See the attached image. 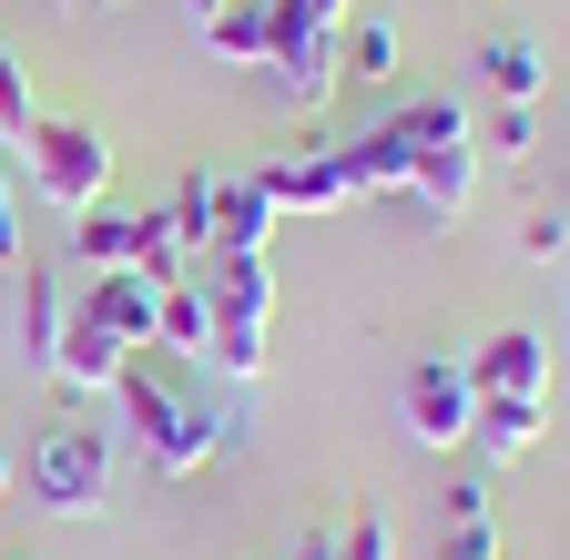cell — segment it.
Masks as SVG:
<instances>
[{"mask_svg": "<svg viewBox=\"0 0 570 560\" xmlns=\"http://www.w3.org/2000/svg\"><path fill=\"white\" fill-rule=\"evenodd\" d=\"M112 397H122V429H132V449H142L154 479H194L214 449H235V429H245L225 377H214L204 357H174V346H132Z\"/></svg>", "mask_w": 570, "mask_h": 560, "instance_id": "6da1fadb", "label": "cell"}, {"mask_svg": "<svg viewBox=\"0 0 570 560\" xmlns=\"http://www.w3.org/2000/svg\"><path fill=\"white\" fill-rule=\"evenodd\" d=\"M154 306H164L154 275H132V265H122V275H92V286L61 306L51 377H61V387H102V397H112L122 357H132V346H154Z\"/></svg>", "mask_w": 570, "mask_h": 560, "instance_id": "7a4b0ae2", "label": "cell"}, {"mask_svg": "<svg viewBox=\"0 0 570 560\" xmlns=\"http://www.w3.org/2000/svg\"><path fill=\"white\" fill-rule=\"evenodd\" d=\"M194 286L214 306V377L225 387H255L265 377V316H275V265L265 255H204L194 265Z\"/></svg>", "mask_w": 570, "mask_h": 560, "instance_id": "3957f363", "label": "cell"}, {"mask_svg": "<svg viewBox=\"0 0 570 560\" xmlns=\"http://www.w3.org/2000/svg\"><path fill=\"white\" fill-rule=\"evenodd\" d=\"M31 500L51 510V520H92L102 500H112V439L92 429V417H51V429L31 439Z\"/></svg>", "mask_w": 570, "mask_h": 560, "instance_id": "277c9868", "label": "cell"}, {"mask_svg": "<svg viewBox=\"0 0 570 560\" xmlns=\"http://www.w3.org/2000/svg\"><path fill=\"white\" fill-rule=\"evenodd\" d=\"M336 31L346 21H326L316 0H265V72L285 82L296 112H326V92H336Z\"/></svg>", "mask_w": 570, "mask_h": 560, "instance_id": "5b68a950", "label": "cell"}, {"mask_svg": "<svg viewBox=\"0 0 570 560\" xmlns=\"http://www.w3.org/2000/svg\"><path fill=\"white\" fill-rule=\"evenodd\" d=\"M31 184L61 204V215H92V204H112V144L92 122H71V112H51L41 132H31Z\"/></svg>", "mask_w": 570, "mask_h": 560, "instance_id": "8992f818", "label": "cell"}, {"mask_svg": "<svg viewBox=\"0 0 570 560\" xmlns=\"http://www.w3.org/2000/svg\"><path fill=\"white\" fill-rule=\"evenodd\" d=\"M397 407H407V439L459 449V439H469V407H479L469 357H417V367H407V387H397Z\"/></svg>", "mask_w": 570, "mask_h": 560, "instance_id": "52a82bcc", "label": "cell"}, {"mask_svg": "<svg viewBox=\"0 0 570 560\" xmlns=\"http://www.w3.org/2000/svg\"><path fill=\"white\" fill-rule=\"evenodd\" d=\"M255 184H265L275 215H346V204H356V184H346L336 144H316V154H296V164H265Z\"/></svg>", "mask_w": 570, "mask_h": 560, "instance_id": "ba28073f", "label": "cell"}, {"mask_svg": "<svg viewBox=\"0 0 570 560\" xmlns=\"http://www.w3.org/2000/svg\"><path fill=\"white\" fill-rule=\"evenodd\" d=\"M469 387L479 397H550V346H540V326H499L479 357H469Z\"/></svg>", "mask_w": 570, "mask_h": 560, "instance_id": "9c48e42d", "label": "cell"}, {"mask_svg": "<svg viewBox=\"0 0 570 560\" xmlns=\"http://www.w3.org/2000/svg\"><path fill=\"white\" fill-rule=\"evenodd\" d=\"M336 164H346V184H356V204H387V194H407V164H417V144H407V132H397V112L387 122H367V132H356V144H336Z\"/></svg>", "mask_w": 570, "mask_h": 560, "instance_id": "30bf717a", "label": "cell"}, {"mask_svg": "<svg viewBox=\"0 0 570 560\" xmlns=\"http://www.w3.org/2000/svg\"><path fill=\"white\" fill-rule=\"evenodd\" d=\"M550 439V397H479L469 407V449L479 459H530Z\"/></svg>", "mask_w": 570, "mask_h": 560, "instance_id": "8fae6325", "label": "cell"}, {"mask_svg": "<svg viewBox=\"0 0 570 560\" xmlns=\"http://www.w3.org/2000/svg\"><path fill=\"white\" fill-rule=\"evenodd\" d=\"M275 235V204L255 174H214V255H265Z\"/></svg>", "mask_w": 570, "mask_h": 560, "instance_id": "7c38bea8", "label": "cell"}, {"mask_svg": "<svg viewBox=\"0 0 570 560\" xmlns=\"http://www.w3.org/2000/svg\"><path fill=\"white\" fill-rule=\"evenodd\" d=\"M479 82H489V102H540L550 92V51L520 41V31H489L479 41Z\"/></svg>", "mask_w": 570, "mask_h": 560, "instance_id": "4fadbf2b", "label": "cell"}, {"mask_svg": "<svg viewBox=\"0 0 570 560\" xmlns=\"http://www.w3.org/2000/svg\"><path fill=\"white\" fill-rule=\"evenodd\" d=\"M132 255H142V215H122V204L71 215V265H82V275H122Z\"/></svg>", "mask_w": 570, "mask_h": 560, "instance_id": "5bb4252c", "label": "cell"}, {"mask_svg": "<svg viewBox=\"0 0 570 560\" xmlns=\"http://www.w3.org/2000/svg\"><path fill=\"white\" fill-rule=\"evenodd\" d=\"M61 346V286H51V255H21V357L51 367Z\"/></svg>", "mask_w": 570, "mask_h": 560, "instance_id": "9a60e30c", "label": "cell"}, {"mask_svg": "<svg viewBox=\"0 0 570 560\" xmlns=\"http://www.w3.org/2000/svg\"><path fill=\"white\" fill-rule=\"evenodd\" d=\"M154 346H174V357H214V306H204L194 275H184V286H164V306H154Z\"/></svg>", "mask_w": 570, "mask_h": 560, "instance_id": "2e32d148", "label": "cell"}, {"mask_svg": "<svg viewBox=\"0 0 570 560\" xmlns=\"http://www.w3.org/2000/svg\"><path fill=\"white\" fill-rule=\"evenodd\" d=\"M194 41L214 61H235V72H255V61H265V0H225L214 21H194Z\"/></svg>", "mask_w": 570, "mask_h": 560, "instance_id": "e0dca14e", "label": "cell"}, {"mask_svg": "<svg viewBox=\"0 0 570 560\" xmlns=\"http://www.w3.org/2000/svg\"><path fill=\"white\" fill-rule=\"evenodd\" d=\"M397 51H407V41H397L387 11H377V21H346V31H336V72H346V82H387Z\"/></svg>", "mask_w": 570, "mask_h": 560, "instance_id": "ac0fdd59", "label": "cell"}, {"mask_svg": "<svg viewBox=\"0 0 570 560\" xmlns=\"http://www.w3.org/2000/svg\"><path fill=\"white\" fill-rule=\"evenodd\" d=\"M439 560H499V520H489V489H449V550Z\"/></svg>", "mask_w": 570, "mask_h": 560, "instance_id": "d6986e66", "label": "cell"}, {"mask_svg": "<svg viewBox=\"0 0 570 560\" xmlns=\"http://www.w3.org/2000/svg\"><path fill=\"white\" fill-rule=\"evenodd\" d=\"M41 132V92H31V61L0 41V144H31Z\"/></svg>", "mask_w": 570, "mask_h": 560, "instance_id": "ffe728a7", "label": "cell"}, {"mask_svg": "<svg viewBox=\"0 0 570 560\" xmlns=\"http://www.w3.org/2000/svg\"><path fill=\"white\" fill-rule=\"evenodd\" d=\"M397 132L428 154V144H469V112L449 102V92H417V102H397Z\"/></svg>", "mask_w": 570, "mask_h": 560, "instance_id": "44dd1931", "label": "cell"}, {"mask_svg": "<svg viewBox=\"0 0 570 560\" xmlns=\"http://www.w3.org/2000/svg\"><path fill=\"white\" fill-rule=\"evenodd\" d=\"M336 560H397V520H387V510L336 520Z\"/></svg>", "mask_w": 570, "mask_h": 560, "instance_id": "7402d4cb", "label": "cell"}, {"mask_svg": "<svg viewBox=\"0 0 570 560\" xmlns=\"http://www.w3.org/2000/svg\"><path fill=\"white\" fill-rule=\"evenodd\" d=\"M520 255H530V265H570V215H550V204H540V215L520 225Z\"/></svg>", "mask_w": 570, "mask_h": 560, "instance_id": "603a6c76", "label": "cell"}, {"mask_svg": "<svg viewBox=\"0 0 570 560\" xmlns=\"http://www.w3.org/2000/svg\"><path fill=\"white\" fill-rule=\"evenodd\" d=\"M489 154H510V164L530 154V102H499L489 112Z\"/></svg>", "mask_w": 570, "mask_h": 560, "instance_id": "cb8c5ba5", "label": "cell"}, {"mask_svg": "<svg viewBox=\"0 0 570 560\" xmlns=\"http://www.w3.org/2000/svg\"><path fill=\"white\" fill-rule=\"evenodd\" d=\"M0 275H21V194H11V174H0Z\"/></svg>", "mask_w": 570, "mask_h": 560, "instance_id": "d4e9b609", "label": "cell"}, {"mask_svg": "<svg viewBox=\"0 0 570 560\" xmlns=\"http://www.w3.org/2000/svg\"><path fill=\"white\" fill-rule=\"evenodd\" d=\"M296 560H336V530H306V540H296Z\"/></svg>", "mask_w": 570, "mask_h": 560, "instance_id": "484cf974", "label": "cell"}, {"mask_svg": "<svg viewBox=\"0 0 570 560\" xmlns=\"http://www.w3.org/2000/svg\"><path fill=\"white\" fill-rule=\"evenodd\" d=\"M316 11H326V21H356V0H316Z\"/></svg>", "mask_w": 570, "mask_h": 560, "instance_id": "4316f807", "label": "cell"}, {"mask_svg": "<svg viewBox=\"0 0 570 560\" xmlns=\"http://www.w3.org/2000/svg\"><path fill=\"white\" fill-rule=\"evenodd\" d=\"M184 11H194V21H214V11H225V0H184Z\"/></svg>", "mask_w": 570, "mask_h": 560, "instance_id": "83f0119b", "label": "cell"}, {"mask_svg": "<svg viewBox=\"0 0 570 560\" xmlns=\"http://www.w3.org/2000/svg\"><path fill=\"white\" fill-rule=\"evenodd\" d=\"M0 489H11V459H0Z\"/></svg>", "mask_w": 570, "mask_h": 560, "instance_id": "f1b7e54d", "label": "cell"}]
</instances>
